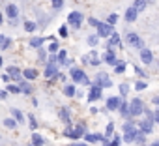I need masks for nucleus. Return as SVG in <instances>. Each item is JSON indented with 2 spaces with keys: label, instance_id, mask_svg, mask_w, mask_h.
I'll return each instance as SVG.
<instances>
[{
  "label": "nucleus",
  "instance_id": "23",
  "mask_svg": "<svg viewBox=\"0 0 159 146\" xmlns=\"http://www.w3.org/2000/svg\"><path fill=\"white\" fill-rule=\"evenodd\" d=\"M135 135H137V129L127 131V133H124V140H125V142H133V140H135Z\"/></svg>",
  "mask_w": 159,
  "mask_h": 146
},
{
  "label": "nucleus",
  "instance_id": "35",
  "mask_svg": "<svg viewBox=\"0 0 159 146\" xmlns=\"http://www.w3.org/2000/svg\"><path fill=\"white\" fill-rule=\"evenodd\" d=\"M124 69H125V62H118V64H116V67H114V71H116V73H122Z\"/></svg>",
  "mask_w": 159,
  "mask_h": 146
},
{
  "label": "nucleus",
  "instance_id": "39",
  "mask_svg": "<svg viewBox=\"0 0 159 146\" xmlns=\"http://www.w3.org/2000/svg\"><path fill=\"white\" fill-rule=\"evenodd\" d=\"M58 62H60V64H67V60H66V51H60V54H58Z\"/></svg>",
  "mask_w": 159,
  "mask_h": 146
},
{
  "label": "nucleus",
  "instance_id": "47",
  "mask_svg": "<svg viewBox=\"0 0 159 146\" xmlns=\"http://www.w3.org/2000/svg\"><path fill=\"white\" fill-rule=\"evenodd\" d=\"M153 118H155V122H157V124H159V109H157V111H155V112H153Z\"/></svg>",
  "mask_w": 159,
  "mask_h": 146
},
{
  "label": "nucleus",
  "instance_id": "38",
  "mask_svg": "<svg viewBox=\"0 0 159 146\" xmlns=\"http://www.w3.org/2000/svg\"><path fill=\"white\" fill-rule=\"evenodd\" d=\"M10 45H11V39H10V38H4V41H2V45H0V49H4V51H6Z\"/></svg>",
  "mask_w": 159,
  "mask_h": 146
},
{
  "label": "nucleus",
  "instance_id": "28",
  "mask_svg": "<svg viewBox=\"0 0 159 146\" xmlns=\"http://www.w3.org/2000/svg\"><path fill=\"white\" fill-rule=\"evenodd\" d=\"M30 45H32V47H39V49H41L43 39H41V38H32V39H30Z\"/></svg>",
  "mask_w": 159,
  "mask_h": 146
},
{
  "label": "nucleus",
  "instance_id": "18",
  "mask_svg": "<svg viewBox=\"0 0 159 146\" xmlns=\"http://www.w3.org/2000/svg\"><path fill=\"white\" fill-rule=\"evenodd\" d=\"M23 75H25V79L34 81V79L38 77V71H36V69H32V67H28V69H25V71H23Z\"/></svg>",
  "mask_w": 159,
  "mask_h": 146
},
{
  "label": "nucleus",
  "instance_id": "41",
  "mask_svg": "<svg viewBox=\"0 0 159 146\" xmlns=\"http://www.w3.org/2000/svg\"><path fill=\"white\" fill-rule=\"evenodd\" d=\"M51 2H52V6H54L56 10H60V8L64 6V0H51Z\"/></svg>",
  "mask_w": 159,
  "mask_h": 146
},
{
  "label": "nucleus",
  "instance_id": "53",
  "mask_svg": "<svg viewBox=\"0 0 159 146\" xmlns=\"http://www.w3.org/2000/svg\"><path fill=\"white\" fill-rule=\"evenodd\" d=\"M150 146H159V142H153V144H150Z\"/></svg>",
  "mask_w": 159,
  "mask_h": 146
},
{
  "label": "nucleus",
  "instance_id": "45",
  "mask_svg": "<svg viewBox=\"0 0 159 146\" xmlns=\"http://www.w3.org/2000/svg\"><path fill=\"white\" fill-rule=\"evenodd\" d=\"M135 88H137V90H144V88H146V83H144V81H139V83L135 84Z\"/></svg>",
  "mask_w": 159,
  "mask_h": 146
},
{
  "label": "nucleus",
  "instance_id": "25",
  "mask_svg": "<svg viewBox=\"0 0 159 146\" xmlns=\"http://www.w3.org/2000/svg\"><path fill=\"white\" fill-rule=\"evenodd\" d=\"M60 118H62L66 124H69V111H67L66 107H62V109H60Z\"/></svg>",
  "mask_w": 159,
  "mask_h": 146
},
{
  "label": "nucleus",
  "instance_id": "19",
  "mask_svg": "<svg viewBox=\"0 0 159 146\" xmlns=\"http://www.w3.org/2000/svg\"><path fill=\"white\" fill-rule=\"evenodd\" d=\"M146 6H148V0H135V2H133V8H135L139 13H140Z\"/></svg>",
  "mask_w": 159,
  "mask_h": 146
},
{
  "label": "nucleus",
  "instance_id": "49",
  "mask_svg": "<svg viewBox=\"0 0 159 146\" xmlns=\"http://www.w3.org/2000/svg\"><path fill=\"white\" fill-rule=\"evenodd\" d=\"M152 103H153V105H159V96H155V98L152 99Z\"/></svg>",
  "mask_w": 159,
  "mask_h": 146
},
{
  "label": "nucleus",
  "instance_id": "46",
  "mask_svg": "<svg viewBox=\"0 0 159 146\" xmlns=\"http://www.w3.org/2000/svg\"><path fill=\"white\" fill-rule=\"evenodd\" d=\"M88 23H90V26H96V28H98V25H99L98 19H88Z\"/></svg>",
  "mask_w": 159,
  "mask_h": 146
},
{
  "label": "nucleus",
  "instance_id": "15",
  "mask_svg": "<svg viewBox=\"0 0 159 146\" xmlns=\"http://www.w3.org/2000/svg\"><path fill=\"white\" fill-rule=\"evenodd\" d=\"M17 13H19V10H17L15 4H8V6H6V15H8L10 19H15Z\"/></svg>",
  "mask_w": 159,
  "mask_h": 146
},
{
  "label": "nucleus",
  "instance_id": "30",
  "mask_svg": "<svg viewBox=\"0 0 159 146\" xmlns=\"http://www.w3.org/2000/svg\"><path fill=\"white\" fill-rule=\"evenodd\" d=\"M25 30H26V32H34V30H36V25H34L32 21H26V23H25Z\"/></svg>",
  "mask_w": 159,
  "mask_h": 146
},
{
  "label": "nucleus",
  "instance_id": "4",
  "mask_svg": "<svg viewBox=\"0 0 159 146\" xmlns=\"http://www.w3.org/2000/svg\"><path fill=\"white\" fill-rule=\"evenodd\" d=\"M67 23H69V26L79 28V26L83 25V13H79V11H71V13L67 15Z\"/></svg>",
  "mask_w": 159,
  "mask_h": 146
},
{
  "label": "nucleus",
  "instance_id": "14",
  "mask_svg": "<svg viewBox=\"0 0 159 146\" xmlns=\"http://www.w3.org/2000/svg\"><path fill=\"white\" fill-rule=\"evenodd\" d=\"M140 58H142V62H144V64H152L153 54H152V51H150V49H146V47H144V49L140 51Z\"/></svg>",
  "mask_w": 159,
  "mask_h": 146
},
{
  "label": "nucleus",
  "instance_id": "48",
  "mask_svg": "<svg viewBox=\"0 0 159 146\" xmlns=\"http://www.w3.org/2000/svg\"><path fill=\"white\" fill-rule=\"evenodd\" d=\"M39 58L45 60V51H43V49H39Z\"/></svg>",
  "mask_w": 159,
  "mask_h": 146
},
{
  "label": "nucleus",
  "instance_id": "10",
  "mask_svg": "<svg viewBox=\"0 0 159 146\" xmlns=\"http://www.w3.org/2000/svg\"><path fill=\"white\" fill-rule=\"evenodd\" d=\"M139 129H140L144 135H150L152 129H153V122H150V120H142V122L139 124Z\"/></svg>",
  "mask_w": 159,
  "mask_h": 146
},
{
  "label": "nucleus",
  "instance_id": "3",
  "mask_svg": "<svg viewBox=\"0 0 159 146\" xmlns=\"http://www.w3.org/2000/svg\"><path fill=\"white\" fill-rule=\"evenodd\" d=\"M129 112H131V116H139V114L144 112V105H142V101H140L139 98L131 99V103H129Z\"/></svg>",
  "mask_w": 159,
  "mask_h": 146
},
{
  "label": "nucleus",
  "instance_id": "22",
  "mask_svg": "<svg viewBox=\"0 0 159 146\" xmlns=\"http://www.w3.org/2000/svg\"><path fill=\"white\" fill-rule=\"evenodd\" d=\"M43 142H45V140H43L41 135H38V133L32 135V144H34V146H43Z\"/></svg>",
  "mask_w": 159,
  "mask_h": 146
},
{
  "label": "nucleus",
  "instance_id": "43",
  "mask_svg": "<svg viewBox=\"0 0 159 146\" xmlns=\"http://www.w3.org/2000/svg\"><path fill=\"white\" fill-rule=\"evenodd\" d=\"M144 114H146V120L155 122V118H153V112H152V111H144Z\"/></svg>",
  "mask_w": 159,
  "mask_h": 146
},
{
  "label": "nucleus",
  "instance_id": "34",
  "mask_svg": "<svg viewBox=\"0 0 159 146\" xmlns=\"http://www.w3.org/2000/svg\"><path fill=\"white\" fill-rule=\"evenodd\" d=\"M99 36H88V45H98Z\"/></svg>",
  "mask_w": 159,
  "mask_h": 146
},
{
  "label": "nucleus",
  "instance_id": "50",
  "mask_svg": "<svg viewBox=\"0 0 159 146\" xmlns=\"http://www.w3.org/2000/svg\"><path fill=\"white\" fill-rule=\"evenodd\" d=\"M4 98H6V92H4V90H0V99H4Z\"/></svg>",
  "mask_w": 159,
  "mask_h": 146
},
{
  "label": "nucleus",
  "instance_id": "13",
  "mask_svg": "<svg viewBox=\"0 0 159 146\" xmlns=\"http://www.w3.org/2000/svg\"><path fill=\"white\" fill-rule=\"evenodd\" d=\"M120 105H122V101H120V98H109V99H107V109H109V111H114V109H120Z\"/></svg>",
  "mask_w": 159,
  "mask_h": 146
},
{
  "label": "nucleus",
  "instance_id": "24",
  "mask_svg": "<svg viewBox=\"0 0 159 146\" xmlns=\"http://www.w3.org/2000/svg\"><path fill=\"white\" fill-rule=\"evenodd\" d=\"M112 45H120V36H118L116 32H114V34L111 36V39H109V49H111Z\"/></svg>",
  "mask_w": 159,
  "mask_h": 146
},
{
  "label": "nucleus",
  "instance_id": "32",
  "mask_svg": "<svg viewBox=\"0 0 159 146\" xmlns=\"http://www.w3.org/2000/svg\"><path fill=\"white\" fill-rule=\"evenodd\" d=\"M21 92H25V94H32V88H30V84H26V83H21Z\"/></svg>",
  "mask_w": 159,
  "mask_h": 146
},
{
  "label": "nucleus",
  "instance_id": "33",
  "mask_svg": "<svg viewBox=\"0 0 159 146\" xmlns=\"http://www.w3.org/2000/svg\"><path fill=\"white\" fill-rule=\"evenodd\" d=\"M112 131H114V124H112V122H109V124H107V131H105V135H107V139H109V137L112 135Z\"/></svg>",
  "mask_w": 159,
  "mask_h": 146
},
{
  "label": "nucleus",
  "instance_id": "42",
  "mask_svg": "<svg viewBox=\"0 0 159 146\" xmlns=\"http://www.w3.org/2000/svg\"><path fill=\"white\" fill-rule=\"evenodd\" d=\"M49 51H51V52H52V54H54V52H56V51H58V43H56V41H52V43H51V45H49Z\"/></svg>",
  "mask_w": 159,
  "mask_h": 146
},
{
  "label": "nucleus",
  "instance_id": "2",
  "mask_svg": "<svg viewBox=\"0 0 159 146\" xmlns=\"http://www.w3.org/2000/svg\"><path fill=\"white\" fill-rule=\"evenodd\" d=\"M71 79L75 81V83H81V84H90V81H88V77H86V73L83 71V69H79V67H71Z\"/></svg>",
  "mask_w": 159,
  "mask_h": 146
},
{
  "label": "nucleus",
  "instance_id": "21",
  "mask_svg": "<svg viewBox=\"0 0 159 146\" xmlns=\"http://www.w3.org/2000/svg\"><path fill=\"white\" fill-rule=\"evenodd\" d=\"M120 114H122V116H125V118H127V116H131V112H129V105H127L125 101H122V105H120Z\"/></svg>",
  "mask_w": 159,
  "mask_h": 146
},
{
  "label": "nucleus",
  "instance_id": "11",
  "mask_svg": "<svg viewBox=\"0 0 159 146\" xmlns=\"http://www.w3.org/2000/svg\"><path fill=\"white\" fill-rule=\"evenodd\" d=\"M137 17H139V11L131 6V8L125 11V21H127V23H135V21H137Z\"/></svg>",
  "mask_w": 159,
  "mask_h": 146
},
{
  "label": "nucleus",
  "instance_id": "44",
  "mask_svg": "<svg viewBox=\"0 0 159 146\" xmlns=\"http://www.w3.org/2000/svg\"><path fill=\"white\" fill-rule=\"evenodd\" d=\"M58 32H60V36H62V38H66V36H67V26H66V25H64V26H60V30H58Z\"/></svg>",
  "mask_w": 159,
  "mask_h": 146
},
{
  "label": "nucleus",
  "instance_id": "31",
  "mask_svg": "<svg viewBox=\"0 0 159 146\" xmlns=\"http://www.w3.org/2000/svg\"><path fill=\"white\" fill-rule=\"evenodd\" d=\"M116 21H118V15H116V13H111V15H109V19H107V23H109L111 26H112V25H116Z\"/></svg>",
  "mask_w": 159,
  "mask_h": 146
},
{
  "label": "nucleus",
  "instance_id": "27",
  "mask_svg": "<svg viewBox=\"0 0 159 146\" xmlns=\"http://www.w3.org/2000/svg\"><path fill=\"white\" fill-rule=\"evenodd\" d=\"M2 124H4V125H6V127H8V129H13V127H15V125H17V122H15V120H13V118H6V120H4V122H2Z\"/></svg>",
  "mask_w": 159,
  "mask_h": 146
},
{
  "label": "nucleus",
  "instance_id": "1",
  "mask_svg": "<svg viewBox=\"0 0 159 146\" xmlns=\"http://www.w3.org/2000/svg\"><path fill=\"white\" fill-rule=\"evenodd\" d=\"M64 135L69 139H81L84 135V124H77L75 127H71V124H69V127L64 131Z\"/></svg>",
  "mask_w": 159,
  "mask_h": 146
},
{
  "label": "nucleus",
  "instance_id": "5",
  "mask_svg": "<svg viewBox=\"0 0 159 146\" xmlns=\"http://www.w3.org/2000/svg\"><path fill=\"white\" fill-rule=\"evenodd\" d=\"M112 34H114V30L109 23H99L98 25V36L99 38H111Z\"/></svg>",
  "mask_w": 159,
  "mask_h": 146
},
{
  "label": "nucleus",
  "instance_id": "9",
  "mask_svg": "<svg viewBox=\"0 0 159 146\" xmlns=\"http://www.w3.org/2000/svg\"><path fill=\"white\" fill-rule=\"evenodd\" d=\"M6 73L10 75V79H11V81H21V77H23V71H21L19 67H13V66H11V67H8V71H6Z\"/></svg>",
  "mask_w": 159,
  "mask_h": 146
},
{
  "label": "nucleus",
  "instance_id": "8",
  "mask_svg": "<svg viewBox=\"0 0 159 146\" xmlns=\"http://www.w3.org/2000/svg\"><path fill=\"white\" fill-rule=\"evenodd\" d=\"M83 62H84V64H88V66H98V64H99L98 52H96V51H90L88 54H84V56H83Z\"/></svg>",
  "mask_w": 159,
  "mask_h": 146
},
{
  "label": "nucleus",
  "instance_id": "51",
  "mask_svg": "<svg viewBox=\"0 0 159 146\" xmlns=\"http://www.w3.org/2000/svg\"><path fill=\"white\" fill-rule=\"evenodd\" d=\"M69 146H86V144H83V142H75V144H69Z\"/></svg>",
  "mask_w": 159,
  "mask_h": 146
},
{
  "label": "nucleus",
  "instance_id": "40",
  "mask_svg": "<svg viewBox=\"0 0 159 146\" xmlns=\"http://www.w3.org/2000/svg\"><path fill=\"white\" fill-rule=\"evenodd\" d=\"M127 90H129V86H127L125 83H124V84H120V94H122V98H124V96H127Z\"/></svg>",
  "mask_w": 159,
  "mask_h": 146
},
{
  "label": "nucleus",
  "instance_id": "26",
  "mask_svg": "<svg viewBox=\"0 0 159 146\" xmlns=\"http://www.w3.org/2000/svg\"><path fill=\"white\" fill-rule=\"evenodd\" d=\"M11 114H13V116H15L19 122H25V114H23L19 109H11Z\"/></svg>",
  "mask_w": 159,
  "mask_h": 146
},
{
  "label": "nucleus",
  "instance_id": "6",
  "mask_svg": "<svg viewBox=\"0 0 159 146\" xmlns=\"http://www.w3.org/2000/svg\"><path fill=\"white\" fill-rule=\"evenodd\" d=\"M127 43H129L131 47H137V49H140V51L144 49V47H142V39L137 36V32H129V34H127Z\"/></svg>",
  "mask_w": 159,
  "mask_h": 146
},
{
  "label": "nucleus",
  "instance_id": "52",
  "mask_svg": "<svg viewBox=\"0 0 159 146\" xmlns=\"http://www.w3.org/2000/svg\"><path fill=\"white\" fill-rule=\"evenodd\" d=\"M2 41H4V36H0V45H2Z\"/></svg>",
  "mask_w": 159,
  "mask_h": 146
},
{
  "label": "nucleus",
  "instance_id": "37",
  "mask_svg": "<svg viewBox=\"0 0 159 146\" xmlns=\"http://www.w3.org/2000/svg\"><path fill=\"white\" fill-rule=\"evenodd\" d=\"M28 122H30V127H32V129H36V127H38V122H36L34 114H28Z\"/></svg>",
  "mask_w": 159,
  "mask_h": 146
},
{
  "label": "nucleus",
  "instance_id": "16",
  "mask_svg": "<svg viewBox=\"0 0 159 146\" xmlns=\"http://www.w3.org/2000/svg\"><path fill=\"white\" fill-rule=\"evenodd\" d=\"M103 60H105L107 64H112V66H114V64H118V62H116V56H114V51H112V49H109V51L103 54Z\"/></svg>",
  "mask_w": 159,
  "mask_h": 146
},
{
  "label": "nucleus",
  "instance_id": "54",
  "mask_svg": "<svg viewBox=\"0 0 159 146\" xmlns=\"http://www.w3.org/2000/svg\"><path fill=\"white\" fill-rule=\"evenodd\" d=\"M0 66H2V56H0Z\"/></svg>",
  "mask_w": 159,
  "mask_h": 146
},
{
  "label": "nucleus",
  "instance_id": "17",
  "mask_svg": "<svg viewBox=\"0 0 159 146\" xmlns=\"http://www.w3.org/2000/svg\"><path fill=\"white\" fill-rule=\"evenodd\" d=\"M54 75H58L56 64H47V67H45V77H54Z\"/></svg>",
  "mask_w": 159,
  "mask_h": 146
},
{
  "label": "nucleus",
  "instance_id": "29",
  "mask_svg": "<svg viewBox=\"0 0 159 146\" xmlns=\"http://www.w3.org/2000/svg\"><path fill=\"white\" fill-rule=\"evenodd\" d=\"M64 94H66V96H69V98H71V96H75V86H73V84H67V86L64 88Z\"/></svg>",
  "mask_w": 159,
  "mask_h": 146
},
{
  "label": "nucleus",
  "instance_id": "36",
  "mask_svg": "<svg viewBox=\"0 0 159 146\" xmlns=\"http://www.w3.org/2000/svg\"><path fill=\"white\" fill-rule=\"evenodd\" d=\"M8 92H11V94H19V92H21V86H13V84H8Z\"/></svg>",
  "mask_w": 159,
  "mask_h": 146
},
{
  "label": "nucleus",
  "instance_id": "7",
  "mask_svg": "<svg viewBox=\"0 0 159 146\" xmlns=\"http://www.w3.org/2000/svg\"><path fill=\"white\" fill-rule=\"evenodd\" d=\"M112 83H111V79H109V75L107 73H99V75L96 77V86H99V88H109Z\"/></svg>",
  "mask_w": 159,
  "mask_h": 146
},
{
  "label": "nucleus",
  "instance_id": "12",
  "mask_svg": "<svg viewBox=\"0 0 159 146\" xmlns=\"http://www.w3.org/2000/svg\"><path fill=\"white\" fill-rule=\"evenodd\" d=\"M101 98V88L99 86H92V90H90V94H88V101H96V99H99Z\"/></svg>",
  "mask_w": 159,
  "mask_h": 146
},
{
  "label": "nucleus",
  "instance_id": "20",
  "mask_svg": "<svg viewBox=\"0 0 159 146\" xmlns=\"http://www.w3.org/2000/svg\"><path fill=\"white\" fill-rule=\"evenodd\" d=\"M84 139H86V142H98V140H103V135H99V133H88Z\"/></svg>",
  "mask_w": 159,
  "mask_h": 146
}]
</instances>
